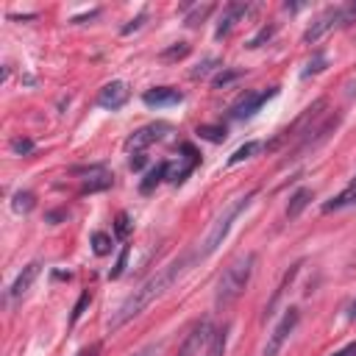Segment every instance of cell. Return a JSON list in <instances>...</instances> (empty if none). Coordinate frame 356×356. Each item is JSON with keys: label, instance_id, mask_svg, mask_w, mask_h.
Wrapping results in <instances>:
<instances>
[{"label": "cell", "instance_id": "cell-1", "mask_svg": "<svg viewBox=\"0 0 356 356\" xmlns=\"http://www.w3.org/2000/svg\"><path fill=\"white\" fill-rule=\"evenodd\" d=\"M197 259H195V253H184L181 259H175V261H170L167 267H161L156 275H150L142 286H136L122 303H120V309L114 312V317L108 320V331H117V328H122L128 320H134L136 314H142L153 300H159L192 264H195Z\"/></svg>", "mask_w": 356, "mask_h": 356}, {"label": "cell", "instance_id": "cell-2", "mask_svg": "<svg viewBox=\"0 0 356 356\" xmlns=\"http://www.w3.org/2000/svg\"><path fill=\"white\" fill-rule=\"evenodd\" d=\"M253 264H256V253H242L222 270V275L217 281V289H214V306L220 312H225L245 292V286L253 275Z\"/></svg>", "mask_w": 356, "mask_h": 356}, {"label": "cell", "instance_id": "cell-3", "mask_svg": "<svg viewBox=\"0 0 356 356\" xmlns=\"http://www.w3.org/2000/svg\"><path fill=\"white\" fill-rule=\"evenodd\" d=\"M253 195H256V189H250V192H245V195H239V197H234L220 214H217V220L211 222V228H209V234L203 236V242L197 245V250H195V259L197 261H203V259H209L220 245H222V239L228 236V231H231V225H234V220L250 206V200H253Z\"/></svg>", "mask_w": 356, "mask_h": 356}, {"label": "cell", "instance_id": "cell-4", "mask_svg": "<svg viewBox=\"0 0 356 356\" xmlns=\"http://www.w3.org/2000/svg\"><path fill=\"white\" fill-rule=\"evenodd\" d=\"M356 22V3H345V6H331L325 8L303 33V42H320L331 28H342V25H350Z\"/></svg>", "mask_w": 356, "mask_h": 356}, {"label": "cell", "instance_id": "cell-5", "mask_svg": "<svg viewBox=\"0 0 356 356\" xmlns=\"http://www.w3.org/2000/svg\"><path fill=\"white\" fill-rule=\"evenodd\" d=\"M298 323H300V312H298L295 306H289L286 314H284V317L278 320V325L273 328V334L267 337V345H264L261 356H278L281 348H284V342L289 339V334L298 328Z\"/></svg>", "mask_w": 356, "mask_h": 356}, {"label": "cell", "instance_id": "cell-6", "mask_svg": "<svg viewBox=\"0 0 356 356\" xmlns=\"http://www.w3.org/2000/svg\"><path fill=\"white\" fill-rule=\"evenodd\" d=\"M278 95V89L275 86H270V89H259V92H248L245 97H239L234 106H231V117L234 120H250L270 97H275Z\"/></svg>", "mask_w": 356, "mask_h": 356}, {"label": "cell", "instance_id": "cell-7", "mask_svg": "<svg viewBox=\"0 0 356 356\" xmlns=\"http://www.w3.org/2000/svg\"><path fill=\"white\" fill-rule=\"evenodd\" d=\"M167 131H170V125H167V122H150V125H145V128L134 131V134L125 139V150H136V153H142L147 145H153V142L164 139V134H167Z\"/></svg>", "mask_w": 356, "mask_h": 356}, {"label": "cell", "instance_id": "cell-8", "mask_svg": "<svg viewBox=\"0 0 356 356\" xmlns=\"http://www.w3.org/2000/svg\"><path fill=\"white\" fill-rule=\"evenodd\" d=\"M211 331H214V328H211V320H209V317L197 320V323L192 325V331L186 334V339L181 342L178 356H197V353H200V348H206V342H209Z\"/></svg>", "mask_w": 356, "mask_h": 356}, {"label": "cell", "instance_id": "cell-9", "mask_svg": "<svg viewBox=\"0 0 356 356\" xmlns=\"http://www.w3.org/2000/svg\"><path fill=\"white\" fill-rule=\"evenodd\" d=\"M128 97H131L128 86H125L122 81H111V83H106V86L97 92V106L106 108V111H117V108H122V106L128 103Z\"/></svg>", "mask_w": 356, "mask_h": 356}, {"label": "cell", "instance_id": "cell-10", "mask_svg": "<svg viewBox=\"0 0 356 356\" xmlns=\"http://www.w3.org/2000/svg\"><path fill=\"white\" fill-rule=\"evenodd\" d=\"M142 103L147 108H167V106H178L184 103V92L172 89V86H153L142 95Z\"/></svg>", "mask_w": 356, "mask_h": 356}, {"label": "cell", "instance_id": "cell-11", "mask_svg": "<svg viewBox=\"0 0 356 356\" xmlns=\"http://www.w3.org/2000/svg\"><path fill=\"white\" fill-rule=\"evenodd\" d=\"M72 172H83V175H89L86 181H83V186H81V192L86 195V192H103V189H108L111 184H114V175L111 172H106V167L103 164H92V167H75Z\"/></svg>", "mask_w": 356, "mask_h": 356}, {"label": "cell", "instance_id": "cell-12", "mask_svg": "<svg viewBox=\"0 0 356 356\" xmlns=\"http://www.w3.org/2000/svg\"><path fill=\"white\" fill-rule=\"evenodd\" d=\"M39 267H42L39 261H31V264H25V267H22V273L14 278V284H11V286H8V292H6V300H8V303H11V300H17V298H22V295L31 289V284H33V281H36V275H39Z\"/></svg>", "mask_w": 356, "mask_h": 356}, {"label": "cell", "instance_id": "cell-13", "mask_svg": "<svg viewBox=\"0 0 356 356\" xmlns=\"http://www.w3.org/2000/svg\"><path fill=\"white\" fill-rule=\"evenodd\" d=\"M248 11H250L248 3H231V6H225V8H222V17H220V25H217V31H214V36H217V39H225V36L231 33V28L236 25V19H242Z\"/></svg>", "mask_w": 356, "mask_h": 356}, {"label": "cell", "instance_id": "cell-14", "mask_svg": "<svg viewBox=\"0 0 356 356\" xmlns=\"http://www.w3.org/2000/svg\"><path fill=\"white\" fill-rule=\"evenodd\" d=\"M225 345H228V323H222V325H217L211 331V337H209V342H206L200 356H225Z\"/></svg>", "mask_w": 356, "mask_h": 356}, {"label": "cell", "instance_id": "cell-15", "mask_svg": "<svg viewBox=\"0 0 356 356\" xmlns=\"http://www.w3.org/2000/svg\"><path fill=\"white\" fill-rule=\"evenodd\" d=\"M356 203V178L337 195V197H331L328 203H323V211L328 214V211H339V209H348V206H353Z\"/></svg>", "mask_w": 356, "mask_h": 356}, {"label": "cell", "instance_id": "cell-16", "mask_svg": "<svg viewBox=\"0 0 356 356\" xmlns=\"http://www.w3.org/2000/svg\"><path fill=\"white\" fill-rule=\"evenodd\" d=\"M264 150H270V145H267V142H259V139H250V142H245L242 147H236V150L231 153V159H228V164L234 167V164H239V161H245V159H253V156H259V153H264Z\"/></svg>", "mask_w": 356, "mask_h": 356}, {"label": "cell", "instance_id": "cell-17", "mask_svg": "<svg viewBox=\"0 0 356 356\" xmlns=\"http://www.w3.org/2000/svg\"><path fill=\"white\" fill-rule=\"evenodd\" d=\"M298 273H300V261H298V264H292V267L286 270V275L281 278V284H278V289L273 292V298H270V303H267V309H264V317H270V314H273V309L278 306V300H281V295L286 292V286H289V284L295 281V275H298Z\"/></svg>", "mask_w": 356, "mask_h": 356}, {"label": "cell", "instance_id": "cell-18", "mask_svg": "<svg viewBox=\"0 0 356 356\" xmlns=\"http://www.w3.org/2000/svg\"><path fill=\"white\" fill-rule=\"evenodd\" d=\"M312 197H314V192H312V189H306V186H303V189H298V192L289 197V206H286V220H295V217H298V214H300V211L309 206V200H312Z\"/></svg>", "mask_w": 356, "mask_h": 356}, {"label": "cell", "instance_id": "cell-19", "mask_svg": "<svg viewBox=\"0 0 356 356\" xmlns=\"http://www.w3.org/2000/svg\"><path fill=\"white\" fill-rule=\"evenodd\" d=\"M167 172H170V164L167 161H161L159 167H153L147 175H145V181L139 184V189H142V195H147V192H153L156 186H159V181L161 178H167Z\"/></svg>", "mask_w": 356, "mask_h": 356}, {"label": "cell", "instance_id": "cell-20", "mask_svg": "<svg viewBox=\"0 0 356 356\" xmlns=\"http://www.w3.org/2000/svg\"><path fill=\"white\" fill-rule=\"evenodd\" d=\"M11 206H14V211H31L33 206H36V197H33V192H17L14 195V200H11Z\"/></svg>", "mask_w": 356, "mask_h": 356}, {"label": "cell", "instance_id": "cell-21", "mask_svg": "<svg viewBox=\"0 0 356 356\" xmlns=\"http://www.w3.org/2000/svg\"><path fill=\"white\" fill-rule=\"evenodd\" d=\"M89 242H92V250H95L97 256H106V253L111 250V236H108V234H103V231H95Z\"/></svg>", "mask_w": 356, "mask_h": 356}, {"label": "cell", "instance_id": "cell-22", "mask_svg": "<svg viewBox=\"0 0 356 356\" xmlns=\"http://www.w3.org/2000/svg\"><path fill=\"white\" fill-rule=\"evenodd\" d=\"M89 303H92V292H89V289H83V292H81V298H78V303L72 306V314H70V325H75V323L81 320V314L86 312V306H89Z\"/></svg>", "mask_w": 356, "mask_h": 356}, {"label": "cell", "instance_id": "cell-23", "mask_svg": "<svg viewBox=\"0 0 356 356\" xmlns=\"http://www.w3.org/2000/svg\"><path fill=\"white\" fill-rule=\"evenodd\" d=\"M217 67H220V58L209 56V58H203V61H200V64H197V67H195V70H192L189 75H192V78L197 81V78H206V75H209L211 70H217Z\"/></svg>", "mask_w": 356, "mask_h": 356}, {"label": "cell", "instance_id": "cell-24", "mask_svg": "<svg viewBox=\"0 0 356 356\" xmlns=\"http://www.w3.org/2000/svg\"><path fill=\"white\" fill-rule=\"evenodd\" d=\"M197 134L209 142H222L225 139V128L222 125H197Z\"/></svg>", "mask_w": 356, "mask_h": 356}, {"label": "cell", "instance_id": "cell-25", "mask_svg": "<svg viewBox=\"0 0 356 356\" xmlns=\"http://www.w3.org/2000/svg\"><path fill=\"white\" fill-rule=\"evenodd\" d=\"M239 75H242V70H222V72L214 75V86H217V89H220V86H228V83H234Z\"/></svg>", "mask_w": 356, "mask_h": 356}, {"label": "cell", "instance_id": "cell-26", "mask_svg": "<svg viewBox=\"0 0 356 356\" xmlns=\"http://www.w3.org/2000/svg\"><path fill=\"white\" fill-rule=\"evenodd\" d=\"M11 150H14L17 156H28V153L33 150V139H28V136H17V139H11Z\"/></svg>", "mask_w": 356, "mask_h": 356}, {"label": "cell", "instance_id": "cell-27", "mask_svg": "<svg viewBox=\"0 0 356 356\" xmlns=\"http://www.w3.org/2000/svg\"><path fill=\"white\" fill-rule=\"evenodd\" d=\"M273 33H275V25H264V28H261L250 42H248V47H250V50H253V47H261V42H267Z\"/></svg>", "mask_w": 356, "mask_h": 356}, {"label": "cell", "instance_id": "cell-28", "mask_svg": "<svg viewBox=\"0 0 356 356\" xmlns=\"http://www.w3.org/2000/svg\"><path fill=\"white\" fill-rule=\"evenodd\" d=\"M325 67V56L323 53H314V58L306 64V70H303V78H309V75H314V72H320Z\"/></svg>", "mask_w": 356, "mask_h": 356}, {"label": "cell", "instance_id": "cell-29", "mask_svg": "<svg viewBox=\"0 0 356 356\" xmlns=\"http://www.w3.org/2000/svg\"><path fill=\"white\" fill-rule=\"evenodd\" d=\"M186 53H189V44H186V42H178L175 47L164 50V53H161V58H181V56H186Z\"/></svg>", "mask_w": 356, "mask_h": 356}, {"label": "cell", "instance_id": "cell-30", "mask_svg": "<svg viewBox=\"0 0 356 356\" xmlns=\"http://www.w3.org/2000/svg\"><path fill=\"white\" fill-rule=\"evenodd\" d=\"M209 11H211V6H203V8H195V11H192V14L186 17V25H197V22H203Z\"/></svg>", "mask_w": 356, "mask_h": 356}, {"label": "cell", "instance_id": "cell-31", "mask_svg": "<svg viewBox=\"0 0 356 356\" xmlns=\"http://www.w3.org/2000/svg\"><path fill=\"white\" fill-rule=\"evenodd\" d=\"M125 259H128V245L122 248V253H120V259H117V264H114V270L108 273L111 278H120V275H122V270H125Z\"/></svg>", "mask_w": 356, "mask_h": 356}, {"label": "cell", "instance_id": "cell-32", "mask_svg": "<svg viewBox=\"0 0 356 356\" xmlns=\"http://www.w3.org/2000/svg\"><path fill=\"white\" fill-rule=\"evenodd\" d=\"M100 350H103V345L100 342H92V345H86V348H81L75 356H100Z\"/></svg>", "mask_w": 356, "mask_h": 356}, {"label": "cell", "instance_id": "cell-33", "mask_svg": "<svg viewBox=\"0 0 356 356\" xmlns=\"http://www.w3.org/2000/svg\"><path fill=\"white\" fill-rule=\"evenodd\" d=\"M159 353H161V345L153 342V345H145L142 350H136V353H131V356H159Z\"/></svg>", "mask_w": 356, "mask_h": 356}, {"label": "cell", "instance_id": "cell-34", "mask_svg": "<svg viewBox=\"0 0 356 356\" xmlns=\"http://www.w3.org/2000/svg\"><path fill=\"white\" fill-rule=\"evenodd\" d=\"M145 19H147V14H139L136 19H131V25H125V28H122V33H131V31L142 28V22H145Z\"/></svg>", "mask_w": 356, "mask_h": 356}, {"label": "cell", "instance_id": "cell-35", "mask_svg": "<svg viewBox=\"0 0 356 356\" xmlns=\"http://www.w3.org/2000/svg\"><path fill=\"white\" fill-rule=\"evenodd\" d=\"M331 356H356V342H348L345 348H339V350H334Z\"/></svg>", "mask_w": 356, "mask_h": 356}, {"label": "cell", "instance_id": "cell-36", "mask_svg": "<svg viewBox=\"0 0 356 356\" xmlns=\"http://www.w3.org/2000/svg\"><path fill=\"white\" fill-rule=\"evenodd\" d=\"M125 234H128V217L120 214V217H117V236H125Z\"/></svg>", "mask_w": 356, "mask_h": 356}, {"label": "cell", "instance_id": "cell-37", "mask_svg": "<svg viewBox=\"0 0 356 356\" xmlns=\"http://www.w3.org/2000/svg\"><path fill=\"white\" fill-rule=\"evenodd\" d=\"M145 164V156L142 153H136V159H131V170H139Z\"/></svg>", "mask_w": 356, "mask_h": 356}, {"label": "cell", "instance_id": "cell-38", "mask_svg": "<svg viewBox=\"0 0 356 356\" xmlns=\"http://www.w3.org/2000/svg\"><path fill=\"white\" fill-rule=\"evenodd\" d=\"M348 317H350V320H356V300L348 306Z\"/></svg>", "mask_w": 356, "mask_h": 356}]
</instances>
